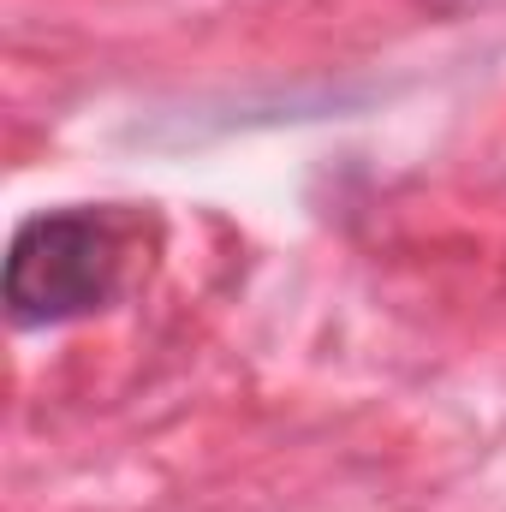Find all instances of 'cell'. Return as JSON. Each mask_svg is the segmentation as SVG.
<instances>
[{
    "label": "cell",
    "mask_w": 506,
    "mask_h": 512,
    "mask_svg": "<svg viewBox=\"0 0 506 512\" xmlns=\"http://www.w3.org/2000/svg\"><path fill=\"white\" fill-rule=\"evenodd\" d=\"M126 215L108 203H66V209H36L18 221L6 268H0V298L18 328H66L84 316H102L120 286H126Z\"/></svg>",
    "instance_id": "cell-1"
},
{
    "label": "cell",
    "mask_w": 506,
    "mask_h": 512,
    "mask_svg": "<svg viewBox=\"0 0 506 512\" xmlns=\"http://www.w3.org/2000/svg\"><path fill=\"white\" fill-rule=\"evenodd\" d=\"M435 6H477V0H435Z\"/></svg>",
    "instance_id": "cell-2"
}]
</instances>
